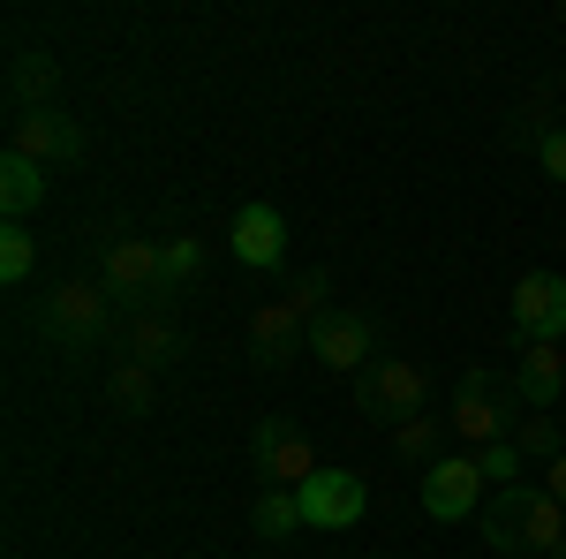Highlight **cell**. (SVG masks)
<instances>
[{
	"label": "cell",
	"instance_id": "e0dca14e",
	"mask_svg": "<svg viewBox=\"0 0 566 559\" xmlns=\"http://www.w3.org/2000/svg\"><path fill=\"white\" fill-rule=\"evenodd\" d=\"M39 205H45V167L23 159V152H8L0 159V213L23 219V213H39Z\"/></svg>",
	"mask_w": 566,
	"mask_h": 559
},
{
	"label": "cell",
	"instance_id": "ba28073f",
	"mask_svg": "<svg viewBox=\"0 0 566 559\" xmlns=\"http://www.w3.org/2000/svg\"><path fill=\"white\" fill-rule=\"evenodd\" d=\"M250 462H258L264 491H303L310 476H317V454H310V438L287 416H264L258 438H250Z\"/></svg>",
	"mask_w": 566,
	"mask_h": 559
},
{
	"label": "cell",
	"instance_id": "cb8c5ba5",
	"mask_svg": "<svg viewBox=\"0 0 566 559\" xmlns=\"http://www.w3.org/2000/svg\"><path fill=\"white\" fill-rule=\"evenodd\" d=\"M476 469H483V484H522V446H514V438L476 446Z\"/></svg>",
	"mask_w": 566,
	"mask_h": 559
},
{
	"label": "cell",
	"instance_id": "d4e9b609",
	"mask_svg": "<svg viewBox=\"0 0 566 559\" xmlns=\"http://www.w3.org/2000/svg\"><path fill=\"white\" fill-rule=\"evenodd\" d=\"M536 159H544V174H552V182H566V130H544V136H536Z\"/></svg>",
	"mask_w": 566,
	"mask_h": 559
},
{
	"label": "cell",
	"instance_id": "ffe728a7",
	"mask_svg": "<svg viewBox=\"0 0 566 559\" xmlns=\"http://www.w3.org/2000/svg\"><path fill=\"white\" fill-rule=\"evenodd\" d=\"M31 272H39V242H31V227H23V219H8V227H0V280H8V288H23Z\"/></svg>",
	"mask_w": 566,
	"mask_h": 559
},
{
	"label": "cell",
	"instance_id": "5bb4252c",
	"mask_svg": "<svg viewBox=\"0 0 566 559\" xmlns=\"http://www.w3.org/2000/svg\"><path fill=\"white\" fill-rule=\"evenodd\" d=\"M122 348H129V363H144V371H167V363H181V325L167 310H136L129 325H122Z\"/></svg>",
	"mask_w": 566,
	"mask_h": 559
},
{
	"label": "cell",
	"instance_id": "7a4b0ae2",
	"mask_svg": "<svg viewBox=\"0 0 566 559\" xmlns=\"http://www.w3.org/2000/svg\"><path fill=\"white\" fill-rule=\"evenodd\" d=\"M317 318H325V272H303L280 302H258L250 310V363L258 371H287L295 348H310Z\"/></svg>",
	"mask_w": 566,
	"mask_h": 559
},
{
	"label": "cell",
	"instance_id": "9c48e42d",
	"mask_svg": "<svg viewBox=\"0 0 566 559\" xmlns=\"http://www.w3.org/2000/svg\"><path fill=\"white\" fill-rule=\"evenodd\" d=\"M8 152H23V159H39V167H76V159L91 152V136L76 130L61 106H39V114H15Z\"/></svg>",
	"mask_w": 566,
	"mask_h": 559
},
{
	"label": "cell",
	"instance_id": "603a6c76",
	"mask_svg": "<svg viewBox=\"0 0 566 559\" xmlns=\"http://www.w3.org/2000/svg\"><path fill=\"white\" fill-rule=\"evenodd\" d=\"M514 446H522V462H544V469H552V462H559V454H566L559 424H536V416H528V424L514 431Z\"/></svg>",
	"mask_w": 566,
	"mask_h": 559
},
{
	"label": "cell",
	"instance_id": "d6986e66",
	"mask_svg": "<svg viewBox=\"0 0 566 559\" xmlns=\"http://www.w3.org/2000/svg\"><path fill=\"white\" fill-rule=\"evenodd\" d=\"M250 529H258L264 545H280V537L310 529V521H303V499H295V491H258V507H250Z\"/></svg>",
	"mask_w": 566,
	"mask_h": 559
},
{
	"label": "cell",
	"instance_id": "5b68a950",
	"mask_svg": "<svg viewBox=\"0 0 566 559\" xmlns=\"http://www.w3.org/2000/svg\"><path fill=\"white\" fill-rule=\"evenodd\" d=\"M98 288H106L114 302H129V318H136V310H159V302H167L159 242H144V235H114L106 258H98Z\"/></svg>",
	"mask_w": 566,
	"mask_h": 559
},
{
	"label": "cell",
	"instance_id": "52a82bcc",
	"mask_svg": "<svg viewBox=\"0 0 566 559\" xmlns=\"http://www.w3.org/2000/svg\"><path fill=\"white\" fill-rule=\"evenodd\" d=\"M370 348H378V318H370V310H348V302H340V310H325V318H317V333H310V355H317L325 371H340V379H348V371L363 379V371L378 363Z\"/></svg>",
	"mask_w": 566,
	"mask_h": 559
},
{
	"label": "cell",
	"instance_id": "2e32d148",
	"mask_svg": "<svg viewBox=\"0 0 566 559\" xmlns=\"http://www.w3.org/2000/svg\"><path fill=\"white\" fill-rule=\"evenodd\" d=\"M514 386H522L528 416L544 408V401H566V355L544 341H522V371H514Z\"/></svg>",
	"mask_w": 566,
	"mask_h": 559
},
{
	"label": "cell",
	"instance_id": "44dd1931",
	"mask_svg": "<svg viewBox=\"0 0 566 559\" xmlns=\"http://www.w3.org/2000/svg\"><path fill=\"white\" fill-rule=\"evenodd\" d=\"M159 272H167V288H189V280L205 272V242H197V235H175V242H159Z\"/></svg>",
	"mask_w": 566,
	"mask_h": 559
},
{
	"label": "cell",
	"instance_id": "8fae6325",
	"mask_svg": "<svg viewBox=\"0 0 566 559\" xmlns=\"http://www.w3.org/2000/svg\"><path fill=\"white\" fill-rule=\"evenodd\" d=\"M559 333H566V280L559 272H522L514 280V341L559 348Z\"/></svg>",
	"mask_w": 566,
	"mask_h": 559
},
{
	"label": "cell",
	"instance_id": "8992f818",
	"mask_svg": "<svg viewBox=\"0 0 566 559\" xmlns=\"http://www.w3.org/2000/svg\"><path fill=\"white\" fill-rule=\"evenodd\" d=\"M423 401H431V371L423 363H408V355H392V363H370L363 379H355V408L370 416V424H408V416H423Z\"/></svg>",
	"mask_w": 566,
	"mask_h": 559
},
{
	"label": "cell",
	"instance_id": "3957f363",
	"mask_svg": "<svg viewBox=\"0 0 566 559\" xmlns=\"http://www.w3.org/2000/svg\"><path fill=\"white\" fill-rule=\"evenodd\" d=\"M528 424V401L514 379H499V371H469L461 386H453V431L469 438V454L476 446H499V438H514Z\"/></svg>",
	"mask_w": 566,
	"mask_h": 559
},
{
	"label": "cell",
	"instance_id": "7402d4cb",
	"mask_svg": "<svg viewBox=\"0 0 566 559\" xmlns=\"http://www.w3.org/2000/svg\"><path fill=\"white\" fill-rule=\"evenodd\" d=\"M438 431H446V424H431V416H408V424L392 431V454H400V462H423V469H431V462H438Z\"/></svg>",
	"mask_w": 566,
	"mask_h": 559
},
{
	"label": "cell",
	"instance_id": "6da1fadb",
	"mask_svg": "<svg viewBox=\"0 0 566 559\" xmlns=\"http://www.w3.org/2000/svg\"><path fill=\"white\" fill-rule=\"evenodd\" d=\"M483 545L491 552H536V559H566V507L544 484H499L483 499Z\"/></svg>",
	"mask_w": 566,
	"mask_h": 559
},
{
	"label": "cell",
	"instance_id": "4fadbf2b",
	"mask_svg": "<svg viewBox=\"0 0 566 559\" xmlns=\"http://www.w3.org/2000/svg\"><path fill=\"white\" fill-rule=\"evenodd\" d=\"M227 250L250 265V272L287 265V219H280V205H242V213H234V227H227Z\"/></svg>",
	"mask_w": 566,
	"mask_h": 559
},
{
	"label": "cell",
	"instance_id": "484cf974",
	"mask_svg": "<svg viewBox=\"0 0 566 559\" xmlns=\"http://www.w3.org/2000/svg\"><path fill=\"white\" fill-rule=\"evenodd\" d=\"M544 491H552V499H559V507H566V454H559V462H552V469H544Z\"/></svg>",
	"mask_w": 566,
	"mask_h": 559
},
{
	"label": "cell",
	"instance_id": "7c38bea8",
	"mask_svg": "<svg viewBox=\"0 0 566 559\" xmlns=\"http://www.w3.org/2000/svg\"><path fill=\"white\" fill-rule=\"evenodd\" d=\"M295 499H303L310 529H348V521H363V507H370V484L355 469H317Z\"/></svg>",
	"mask_w": 566,
	"mask_h": 559
},
{
	"label": "cell",
	"instance_id": "30bf717a",
	"mask_svg": "<svg viewBox=\"0 0 566 559\" xmlns=\"http://www.w3.org/2000/svg\"><path fill=\"white\" fill-rule=\"evenodd\" d=\"M423 515H431V521L483 515V469H476V454H446V462L423 469Z\"/></svg>",
	"mask_w": 566,
	"mask_h": 559
},
{
	"label": "cell",
	"instance_id": "ac0fdd59",
	"mask_svg": "<svg viewBox=\"0 0 566 559\" xmlns=\"http://www.w3.org/2000/svg\"><path fill=\"white\" fill-rule=\"evenodd\" d=\"M106 401H114L122 416H151V401H159V371H144V363H114Z\"/></svg>",
	"mask_w": 566,
	"mask_h": 559
},
{
	"label": "cell",
	"instance_id": "9a60e30c",
	"mask_svg": "<svg viewBox=\"0 0 566 559\" xmlns=\"http://www.w3.org/2000/svg\"><path fill=\"white\" fill-rule=\"evenodd\" d=\"M53 91H61V61H53V53H39V45H23V53L8 61V99H15V114L53 106Z\"/></svg>",
	"mask_w": 566,
	"mask_h": 559
},
{
	"label": "cell",
	"instance_id": "277c9868",
	"mask_svg": "<svg viewBox=\"0 0 566 559\" xmlns=\"http://www.w3.org/2000/svg\"><path fill=\"white\" fill-rule=\"evenodd\" d=\"M106 325H114V296L98 280H61L39 310V341H53L61 355H91L106 341Z\"/></svg>",
	"mask_w": 566,
	"mask_h": 559
}]
</instances>
